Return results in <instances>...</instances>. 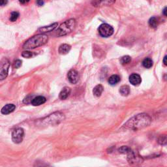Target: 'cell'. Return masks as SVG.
Listing matches in <instances>:
<instances>
[{
    "label": "cell",
    "mask_w": 167,
    "mask_h": 167,
    "mask_svg": "<svg viewBox=\"0 0 167 167\" xmlns=\"http://www.w3.org/2000/svg\"><path fill=\"white\" fill-rule=\"evenodd\" d=\"M34 167H52L49 164H46L44 162H36Z\"/></svg>",
    "instance_id": "cell-25"
},
{
    "label": "cell",
    "mask_w": 167,
    "mask_h": 167,
    "mask_svg": "<svg viewBox=\"0 0 167 167\" xmlns=\"http://www.w3.org/2000/svg\"><path fill=\"white\" fill-rule=\"evenodd\" d=\"M76 26V20L73 18H71L61 24L57 30V35L61 37L69 34L72 31Z\"/></svg>",
    "instance_id": "cell-4"
},
{
    "label": "cell",
    "mask_w": 167,
    "mask_h": 167,
    "mask_svg": "<svg viewBox=\"0 0 167 167\" xmlns=\"http://www.w3.org/2000/svg\"><path fill=\"white\" fill-rule=\"evenodd\" d=\"M131 61V58L129 56H123L120 59V63L122 65H126L128 64L129 63H130Z\"/></svg>",
    "instance_id": "cell-21"
},
{
    "label": "cell",
    "mask_w": 167,
    "mask_h": 167,
    "mask_svg": "<svg viewBox=\"0 0 167 167\" xmlns=\"http://www.w3.org/2000/svg\"><path fill=\"white\" fill-rule=\"evenodd\" d=\"M15 108H16V107H15V104H6L5 106H4L2 108L1 112H2V114H4V115H7V114H11L13 112H14V111H15Z\"/></svg>",
    "instance_id": "cell-11"
},
{
    "label": "cell",
    "mask_w": 167,
    "mask_h": 167,
    "mask_svg": "<svg viewBox=\"0 0 167 167\" xmlns=\"http://www.w3.org/2000/svg\"><path fill=\"white\" fill-rule=\"evenodd\" d=\"M153 64H153L152 60L151 58H147L144 59L142 61L143 66H144V67L146 68V69L151 68V67L153 66Z\"/></svg>",
    "instance_id": "cell-19"
},
{
    "label": "cell",
    "mask_w": 167,
    "mask_h": 167,
    "mask_svg": "<svg viewBox=\"0 0 167 167\" xmlns=\"http://www.w3.org/2000/svg\"><path fill=\"white\" fill-rule=\"evenodd\" d=\"M103 89H104V88H103L102 85H101V84L97 85L93 88V93L95 97H99L101 96L102 93L103 92Z\"/></svg>",
    "instance_id": "cell-16"
},
{
    "label": "cell",
    "mask_w": 167,
    "mask_h": 167,
    "mask_svg": "<svg viewBox=\"0 0 167 167\" xmlns=\"http://www.w3.org/2000/svg\"><path fill=\"white\" fill-rule=\"evenodd\" d=\"M114 2H111V1H107V2H104V1H97V2H92L93 6H102V5H111V4L114 3Z\"/></svg>",
    "instance_id": "cell-20"
},
{
    "label": "cell",
    "mask_w": 167,
    "mask_h": 167,
    "mask_svg": "<svg viewBox=\"0 0 167 167\" xmlns=\"http://www.w3.org/2000/svg\"><path fill=\"white\" fill-rule=\"evenodd\" d=\"M121 78L120 76L117 74H114L112 76H111V77L108 78V82L109 83L110 85H116L118 83L120 82Z\"/></svg>",
    "instance_id": "cell-15"
},
{
    "label": "cell",
    "mask_w": 167,
    "mask_h": 167,
    "mask_svg": "<svg viewBox=\"0 0 167 167\" xmlns=\"http://www.w3.org/2000/svg\"><path fill=\"white\" fill-rule=\"evenodd\" d=\"M49 41V37L45 34H39L31 37L28 39L24 45H23V49L26 50L34 49L35 48L43 46Z\"/></svg>",
    "instance_id": "cell-2"
},
{
    "label": "cell",
    "mask_w": 167,
    "mask_h": 167,
    "mask_svg": "<svg viewBox=\"0 0 167 167\" xmlns=\"http://www.w3.org/2000/svg\"><path fill=\"white\" fill-rule=\"evenodd\" d=\"M65 119L64 114L61 112H57L50 114V116L42 119V121H40L39 125L41 126L46 125H54L59 124Z\"/></svg>",
    "instance_id": "cell-3"
},
{
    "label": "cell",
    "mask_w": 167,
    "mask_h": 167,
    "mask_svg": "<svg viewBox=\"0 0 167 167\" xmlns=\"http://www.w3.org/2000/svg\"><path fill=\"white\" fill-rule=\"evenodd\" d=\"M99 34L103 37H108L111 36L114 33L113 27L107 24H103L98 29Z\"/></svg>",
    "instance_id": "cell-7"
},
{
    "label": "cell",
    "mask_w": 167,
    "mask_h": 167,
    "mask_svg": "<svg viewBox=\"0 0 167 167\" xmlns=\"http://www.w3.org/2000/svg\"><path fill=\"white\" fill-rule=\"evenodd\" d=\"M22 56L25 58H30L34 56V54L30 51H24L22 53Z\"/></svg>",
    "instance_id": "cell-24"
},
{
    "label": "cell",
    "mask_w": 167,
    "mask_h": 167,
    "mask_svg": "<svg viewBox=\"0 0 167 167\" xmlns=\"http://www.w3.org/2000/svg\"><path fill=\"white\" fill-rule=\"evenodd\" d=\"M71 49V46L69 45L63 44V45H60V46L59 47L58 52L61 55H64V54H67L68 52L70 51Z\"/></svg>",
    "instance_id": "cell-14"
},
{
    "label": "cell",
    "mask_w": 167,
    "mask_h": 167,
    "mask_svg": "<svg viewBox=\"0 0 167 167\" xmlns=\"http://www.w3.org/2000/svg\"><path fill=\"white\" fill-rule=\"evenodd\" d=\"M120 93L122 95V96L126 97L128 96L130 93V88L127 85H122V86L120 88Z\"/></svg>",
    "instance_id": "cell-17"
},
{
    "label": "cell",
    "mask_w": 167,
    "mask_h": 167,
    "mask_svg": "<svg viewBox=\"0 0 167 167\" xmlns=\"http://www.w3.org/2000/svg\"><path fill=\"white\" fill-rule=\"evenodd\" d=\"M19 13H18L17 11H13L11 13L10 18H9V20L11 22H15L16 21V20L18 19V18L19 17Z\"/></svg>",
    "instance_id": "cell-23"
},
{
    "label": "cell",
    "mask_w": 167,
    "mask_h": 167,
    "mask_svg": "<svg viewBox=\"0 0 167 167\" xmlns=\"http://www.w3.org/2000/svg\"><path fill=\"white\" fill-rule=\"evenodd\" d=\"M46 101V99L43 96H37L35 98H33L31 103L33 106H40L41 104H44Z\"/></svg>",
    "instance_id": "cell-12"
},
{
    "label": "cell",
    "mask_w": 167,
    "mask_h": 167,
    "mask_svg": "<svg viewBox=\"0 0 167 167\" xmlns=\"http://www.w3.org/2000/svg\"><path fill=\"white\" fill-rule=\"evenodd\" d=\"M24 136V131L22 128L18 127L15 129L12 133V140L15 144H20L23 140Z\"/></svg>",
    "instance_id": "cell-6"
},
{
    "label": "cell",
    "mask_w": 167,
    "mask_h": 167,
    "mask_svg": "<svg viewBox=\"0 0 167 167\" xmlns=\"http://www.w3.org/2000/svg\"><path fill=\"white\" fill-rule=\"evenodd\" d=\"M166 7H165V8L164 9V10H163V14H164V15H165V16H166Z\"/></svg>",
    "instance_id": "cell-31"
},
{
    "label": "cell",
    "mask_w": 167,
    "mask_h": 167,
    "mask_svg": "<svg viewBox=\"0 0 167 167\" xmlns=\"http://www.w3.org/2000/svg\"><path fill=\"white\" fill-rule=\"evenodd\" d=\"M151 122V118L148 114L142 113L129 119L124 124L123 127L126 129L138 131L150 125Z\"/></svg>",
    "instance_id": "cell-1"
},
{
    "label": "cell",
    "mask_w": 167,
    "mask_h": 167,
    "mask_svg": "<svg viewBox=\"0 0 167 167\" xmlns=\"http://www.w3.org/2000/svg\"><path fill=\"white\" fill-rule=\"evenodd\" d=\"M58 26V23H54L52 24H50L48 26H44V27H40L39 29L38 30V31L41 33V34H44L45 33L50 32L54 30Z\"/></svg>",
    "instance_id": "cell-9"
},
{
    "label": "cell",
    "mask_w": 167,
    "mask_h": 167,
    "mask_svg": "<svg viewBox=\"0 0 167 167\" xmlns=\"http://www.w3.org/2000/svg\"><path fill=\"white\" fill-rule=\"evenodd\" d=\"M37 4L38 5H39V6H42V5H43V4H44V2H42V1H38V2H37Z\"/></svg>",
    "instance_id": "cell-29"
},
{
    "label": "cell",
    "mask_w": 167,
    "mask_h": 167,
    "mask_svg": "<svg viewBox=\"0 0 167 167\" xmlns=\"http://www.w3.org/2000/svg\"><path fill=\"white\" fill-rule=\"evenodd\" d=\"M67 78L71 84H75L78 82V81L79 80L78 73L74 69H71L69 71V73L67 74Z\"/></svg>",
    "instance_id": "cell-8"
},
{
    "label": "cell",
    "mask_w": 167,
    "mask_h": 167,
    "mask_svg": "<svg viewBox=\"0 0 167 167\" xmlns=\"http://www.w3.org/2000/svg\"><path fill=\"white\" fill-rule=\"evenodd\" d=\"M159 144H162V145H165L166 144V137L165 135H161L160 136V138H159Z\"/></svg>",
    "instance_id": "cell-26"
},
{
    "label": "cell",
    "mask_w": 167,
    "mask_h": 167,
    "mask_svg": "<svg viewBox=\"0 0 167 167\" xmlns=\"http://www.w3.org/2000/svg\"><path fill=\"white\" fill-rule=\"evenodd\" d=\"M71 93V89L68 87H65L60 93L59 97L61 100H65L67 98Z\"/></svg>",
    "instance_id": "cell-13"
},
{
    "label": "cell",
    "mask_w": 167,
    "mask_h": 167,
    "mask_svg": "<svg viewBox=\"0 0 167 167\" xmlns=\"http://www.w3.org/2000/svg\"><path fill=\"white\" fill-rule=\"evenodd\" d=\"M8 3L7 1H5V0H0V6H4Z\"/></svg>",
    "instance_id": "cell-28"
},
{
    "label": "cell",
    "mask_w": 167,
    "mask_h": 167,
    "mask_svg": "<svg viewBox=\"0 0 167 167\" xmlns=\"http://www.w3.org/2000/svg\"><path fill=\"white\" fill-rule=\"evenodd\" d=\"M22 65V61L20 60H17L15 61V63H14V67L18 69Z\"/></svg>",
    "instance_id": "cell-27"
},
{
    "label": "cell",
    "mask_w": 167,
    "mask_h": 167,
    "mask_svg": "<svg viewBox=\"0 0 167 167\" xmlns=\"http://www.w3.org/2000/svg\"><path fill=\"white\" fill-rule=\"evenodd\" d=\"M129 82L133 85H138L142 82L140 76L136 73L131 74L129 76Z\"/></svg>",
    "instance_id": "cell-10"
},
{
    "label": "cell",
    "mask_w": 167,
    "mask_h": 167,
    "mask_svg": "<svg viewBox=\"0 0 167 167\" xmlns=\"http://www.w3.org/2000/svg\"><path fill=\"white\" fill-rule=\"evenodd\" d=\"M119 152L120 153V154H128L129 153L131 152L132 150L130 148V147H129L128 146H123L122 147H121L120 149H119Z\"/></svg>",
    "instance_id": "cell-22"
},
{
    "label": "cell",
    "mask_w": 167,
    "mask_h": 167,
    "mask_svg": "<svg viewBox=\"0 0 167 167\" xmlns=\"http://www.w3.org/2000/svg\"><path fill=\"white\" fill-rule=\"evenodd\" d=\"M10 63L7 59L3 58L0 60V80L7 78L9 73Z\"/></svg>",
    "instance_id": "cell-5"
},
{
    "label": "cell",
    "mask_w": 167,
    "mask_h": 167,
    "mask_svg": "<svg viewBox=\"0 0 167 167\" xmlns=\"http://www.w3.org/2000/svg\"><path fill=\"white\" fill-rule=\"evenodd\" d=\"M163 64L165 65H166L167 64H166V56H165V58L163 59Z\"/></svg>",
    "instance_id": "cell-30"
},
{
    "label": "cell",
    "mask_w": 167,
    "mask_h": 167,
    "mask_svg": "<svg viewBox=\"0 0 167 167\" xmlns=\"http://www.w3.org/2000/svg\"><path fill=\"white\" fill-rule=\"evenodd\" d=\"M149 25L152 28H157L159 25V20L158 19L155 17H151L149 20Z\"/></svg>",
    "instance_id": "cell-18"
}]
</instances>
